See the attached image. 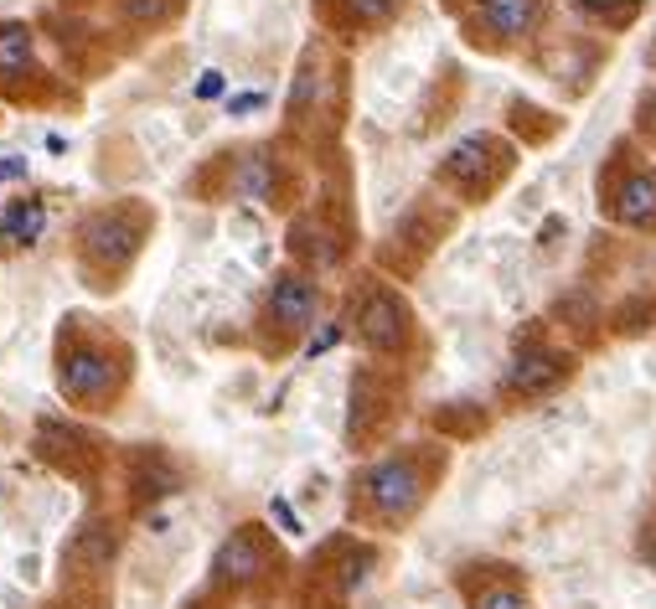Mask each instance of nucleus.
<instances>
[{
	"label": "nucleus",
	"mask_w": 656,
	"mask_h": 609,
	"mask_svg": "<svg viewBox=\"0 0 656 609\" xmlns=\"http://www.w3.org/2000/svg\"><path fill=\"white\" fill-rule=\"evenodd\" d=\"M481 16H486V27L502 31V37H523L537 21V0H481Z\"/></svg>",
	"instance_id": "obj_6"
},
{
	"label": "nucleus",
	"mask_w": 656,
	"mask_h": 609,
	"mask_svg": "<svg viewBox=\"0 0 656 609\" xmlns=\"http://www.w3.org/2000/svg\"><path fill=\"white\" fill-rule=\"evenodd\" d=\"M362 486H367L373 511L377 517H388V521H403L418 501H424V476H418L414 460H383L377 470H367Z\"/></svg>",
	"instance_id": "obj_1"
},
{
	"label": "nucleus",
	"mask_w": 656,
	"mask_h": 609,
	"mask_svg": "<svg viewBox=\"0 0 656 609\" xmlns=\"http://www.w3.org/2000/svg\"><path fill=\"white\" fill-rule=\"evenodd\" d=\"M615 217L626 227H656V171H630L615 192Z\"/></svg>",
	"instance_id": "obj_3"
},
{
	"label": "nucleus",
	"mask_w": 656,
	"mask_h": 609,
	"mask_svg": "<svg viewBox=\"0 0 656 609\" xmlns=\"http://www.w3.org/2000/svg\"><path fill=\"white\" fill-rule=\"evenodd\" d=\"M584 11H595V16H620L626 11V0H579Z\"/></svg>",
	"instance_id": "obj_17"
},
{
	"label": "nucleus",
	"mask_w": 656,
	"mask_h": 609,
	"mask_svg": "<svg viewBox=\"0 0 656 609\" xmlns=\"http://www.w3.org/2000/svg\"><path fill=\"white\" fill-rule=\"evenodd\" d=\"M218 568H223L228 579H254V574H259V548H254V537H249V532L233 537V542L218 552Z\"/></svg>",
	"instance_id": "obj_8"
},
{
	"label": "nucleus",
	"mask_w": 656,
	"mask_h": 609,
	"mask_svg": "<svg viewBox=\"0 0 656 609\" xmlns=\"http://www.w3.org/2000/svg\"><path fill=\"white\" fill-rule=\"evenodd\" d=\"M393 6L398 0H352V11H357V21H388Z\"/></svg>",
	"instance_id": "obj_14"
},
{
	"label": "nucleus",
	"mask_w": 656,
	"mask_h": 609,
	"mask_svg": "<svg viewBox=\"0 0 656 609\" xmlns=\"http://www.w3.org/2000/svg\"><path fill=\"white\" fill-rule=\"evenodd\" d=\"M476 609H527V599H523V589H486L476 599Z\"/></svg>",
	"instance_id": "obj_13"
},
{
	"label": "nucleus",
	"mask_w": 656,
	"mask_h": 609,
	"mask_svg": "<svg viewBox=\"0 0 656 609\" xmlns=\"http://www.w3.org/2000/svg\"><path fill=\"white\" fill-rule=\"evenodd\" d=\"M27 62V27H0V73H16Z\"/></svg>",
	"instance_id": "obj_10"
},
{
	"label": "nucleus",
	"mask_w": 656,
	"mask_h": 609,
	"mask_svg": "<svg viewBox=\"0 0 656 609\" xmlns=\"http://www.w3.org/2000/svg\"><path fill=\"white\" fill-rule=\"evenodd\" d=\"M362 342L377 346V352H393V346L403 342V305L393 295H383V290H377V295L367 300V311H362Z\"/></svg>",
	"instance_id": "obj_4"
},
{
	"label": "nucleus",
	"mask_w": 656,
	"mask_h": 609,
	"mask_svg": "<svg viewBox=\"0 0 656 609\" xmlns=\"http://www.w3.org/2000/svg\"><path fill=\"white\" fill-rule=\"evenodd\" d=\"M269 315L280 321V326L300 331V326H311V315H315V284L311 280H280L274 284V295H269Z\"/></svg>",
	"instance_id": "obj_5"
},
{
	"label": "nucleus",
	"mask_w": 656,
	"mask_h": 609,
	"mask_svg": "<svg viewBox=\"0 0 656 609\" xmlns=\"http://www.w3.org/2000/svg\"><path fill=\"white\" fill-rule=\"evenodd\" d=\"M239 196H269V165L264 155H249L239 165Z\"/></svg>",
	"instance_id": "obj_11"
},
{
	"label": "nucleus",
	"mask_w": 656,
	"mask_h": 609,
	"mask_svg": "<svg viewBox=\"0 0 656 609\" xmlns=\"http://www.w3.org/2000/svg\"><path fill=\"white\" fill-rule=\"evenodd\" d=\"M42 223H47V212L37 207V202H16L11 217H6V238H11V243H37Z\"/></svg>",
	"instance_id": "obj_9"
},
{
	"label": "nucleus",
	"mask_w": 656,
	"mask_h": 609,
	"mask_svg": "<svg viewBox=\"0 0 656 609\" xmlns=\"http://www.w3.org/2000/svg\"><path fill=\"white\" fill-rule=\"evenodd\" d=\"M104 383H109V362L104 357H93V352H83V357H73L68 367H62V387L68 393H104Z\"/></svg>",
	"instance_id": "obj_7"
},
{
	"label": "nucleus",
	"mask_w": 656,
	"mask_h": 609,
	"mask_svg": "<svg viewBox=\"0 0 656 609\" xmlns=\"http://www.w3.org/2000/svg\"><path fill=\"white\" fill-rule=\"evenodd\" d=\"M564 377H568V362L564 357H553V352H527V357L512 362L507 387H512V393H523V398H537V393L558 387Z\"/></svg>",
	"instance_id": "obj_2"
},
{
	"label": "nucleus",
	"mask_w": 656,
	"mask_h": 609,
	"mask_svg": "<svg viewBox=\"0 0 656 609\" xmlns=\"http://www.w3.org/2000/svg\"><path fill=\"white\" fill-rule=\"evenodd\" d=\"M140 140H145V150H150V155H155V161H171V155H176V134L165 130L161 120L140 124Z\"/></svg>",
	"instance_id": "obj_12"
},
{
	"label": "nucleus",
	"mask_w": 656,
	"mask_h": 609,
	"mask_svg": "<svg viewBox=\"0 0 656 609\" xmlns=\"http://www.w3.org/2000/svg\"><path fill=\"white\" fill-rule=\"evenodd\" d=\"M254 109H264V93H239V99H228V114H254Z\"/></svg>",
	"instance_id": "obj_15"
},
{
	"label": "nucleus",
	"mask_w": 656,
	"mask_h": 609,
	"mask_svg": "<svg viewBox=\"0 0 656 609\" xmlns=\"http://www.w3.org/2000/svg\"><path fill=\"white\" fill-rule=\"evenodd\" d=\"M196 93H202V99H212V93H223V73H208L202 83H196Z\"/></svg>",
	"instance_id": "obj_18"
},
{
	"label": "nucleus",
	"mask_w": 656,
	"mask_h": 609,
	"mask_svg": "<svg viewBox=\"0 0 656 609\" xmlns=\"http://www.w3.org/2000/svg\"><path fill=\"white\" fill-rule=\"evenodd\" d=\"M269 511H274V521H280L284 532H290V537H300V517H295V511H290V501H274V506H269Z\"/></svg>",
	"instance_id": "obj_16"
},
{
	"label": "nucleus",
	"mask_w": 656,
	"mask_h": 609,
	"mask_svg": "<svg viewBox=\"0 0 656 609\" xmlns=\"http://www.w3.org/2000/svg\"><path fill=\"white\" fill-rule=\"evenodd\" d=\"M652 568H656V542H652Z\"/></svg>",
	"instance_id": "obj_19"
}]
</instances>
